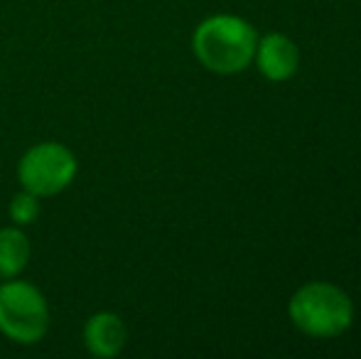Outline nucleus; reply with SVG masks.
Returning a JSON list of instances; mask_svg holds the SVG:
<instances>
[{
    "mask_svg": "<svg viewBox=\"0 0 361 359\" xmlns=\"http://www.w3.org/2000/svg\"><path fill=\"white\" fill-rule=\"evenodd\" d=\"M258 35L238 15H212L197 25L192 52L204 69L214 74H238L253 62Z\"/></svg>",
    "mask_w": 361,
    "mask_h": 359,
    "instance_id": "f257e3e1",
    "label": "nucleus"
},
{
    "mask_svg": "<svg viewBox=\"0 0 361 359\" xmlns=\"http://www.w3.org/2000/svg\"><path fill=\"white\" fill-rule=\"evenodd\" d=\"M42 197L32 195L27 190H20L18 195L10 200V207H8V214L13 219L15 226H30L37 221L39 212H42V205H39Z\"/></svg>",
    "mask_w": 361,
    "mask_h": 359,
    "instance_id": "6e6552de",
    "label": "nucleus"
},
{
    "mask_svg": "<svg viewBox=\"0 0 361 359\" xmlns=\"http://www.w3.org/2000/svg\"><path fill=\"white\" fill-rule=\"evenodd\" d=\"M30 239L23 226H0V281L18 278L27 269Z\"/></svg>",
    "mask_w": 361,
    "mask_h": 359,
    "instance_id": "0eeeda50",
    "label": "nucleus"
},
{
    "mask_svg": "<svg viewBox=\"0 0 361 359\" xmlns=\"http://www.w3.org/2000/svg\"><path fill=\"white\" fill-rule=\"evenodd\" d=\"M288 315L302 335L314 340H332L352 327L354 303L334 283L314 281L293 293Z\"/></svg>",
    "mask_w": 361,
    "mask_h": 359,
    "instance_id": "f03ea898",
    "label": "nucleus"
},
{
    "mask_svg": "<svg viewBox=\"0 0 361 359\" xmlns=\"http://www.w3.org/2000/svg\"><path fill=\"white\" fill-rule=\"evenodd\" d=\"M49 330V305L37 286L27 281L0 283V332L15 345H37Z\"/></svg>",
    "mask_w": 361,
    "mask_h": 359,
    "instance_id": "7ed1b4c3",
    "label": "nucleus"
},
{
    "mask_svg": "<svg viewBox=\"0 0 361 359\" xmlns=\"http://www.w3.org/2000/svg\"><path fill=\"white\" fill-rule=\"evenodd\" d=\"M258 64V72L268 79V82H288L295 77L300 67V49L288 35L271 32L266 37L258 39L256 54H253Z\"/></svg>",
    "mask_w": 361,
    "mask_h": 359,
    "instance_id": "39448f33",
    "label": "nucleus"
},
{
    "mask_svg": "<svg viewBox=\"0 0 361 359\" xmlns=\"http://www.w3.org/2000/svg\"><path fill=\"white\" fill-rule=\"evenodd\" d=\"M76 155L57 140L35 143L18 163V182L23 190L37 197H54L64 192L76 178Z\"/></svg>",
    "mask_w": 361,
    "mask_h": 359,
    "instance_id": "20e7f679",
    "label": "nucleus"
},
{
    "mask_svg": "<svg viewBox=\"0 0 361 359\" xmlns=\"http://www.w3.org/2000/svg\"><path fill=\"white\" fill-rule=\"evenodd\" d=\"M84 345L89 350V355L99 359H111L121 355L128 342V330H126V322L118 312L101 310L94 312L89 320L84 322Z\"/></svg>",
    "mask_w": 361,
    "mask_h": 359,
    "instance_id": "423d86ee",
    "label": "nucleus"
}]
</instances>
